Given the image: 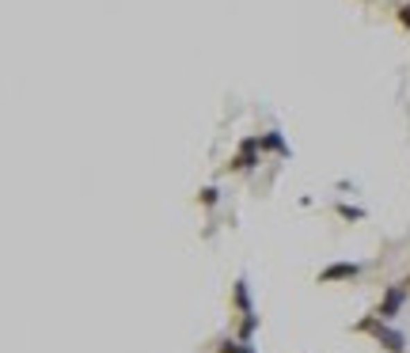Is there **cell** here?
Returning a JSON list of instances; mask_svg holds the SVG:
<instances>
[{"instance_id": "obj_9", "label": "cell", "mask_w": 410, "mask_h": 353, "mask_svg": "<svg viewBox=\"0 0 410 353\" xmlns=\"http://www.w3.org/2000/svg\"><path fill=\"white\" fill-rule=\"evenodd\" d=\"M403 23H407V27H410V4L403 8Z\"/></svg>"}, {"instance_id": "obj_1", "label": "cell", "mask_w": 410, "mask_h": 353, "mask_svg": "<svg viewBox=\"0 0 410 353\" xmlns=\"http://www.w3.org/2000/svg\"><path fill=\"white\" fill-rule=\"evenodd\" d=\"M357 331H373L376 334V342H380L388 353H407V338L395 331V327H388L380 316H368L365 323H357Z\"/></svg>"}, {"instance_id": "obj_2", "label": "cell", "mask_w": 410, "mask_h": 353, "mask_svg": "<svg viewBox=\"0 0 410 353\" xmlns=\"http://www.w3.org/2000/svg\"><path fill=\"white\" fill-rule=\"evenodd\" d=\"M407 293L410 289L399 282V285H388V293H384V300H380V308H376V316L384 319V323H391V319L403 311V304H407Z\"/></svg>"}, {"instance_id": "obj_7", "label": "cell", "mask_w": 410, "mask_h": 353, "mask_svg": "<svg viewBox=\"0 0 410 353\" xmlns=\"http://www.w3.org/2000/svg\"><path fill=\"white\" fill-rule=\"evenodd\" d=\"M221 353H255V350H251V342H239V338H236V342H224Z\"/></svg>"}, {"instance_id": "obj_5", "label": "cell", "mask_w": 410, "mask_h": 353, "mask_svg": "<svg viewBox=\"0 0 410 353\" xmlns=\"http://www.w3.org/2000/svg\"><path fill=\"white\" fill-rule=\"evenodd\" d=\"M259 141H262V152L270 148V152H281V156H285V152H289V148H285V141H281V133H277V130H270L266 137H259Z\"/></svg>"}, {"instance_id": "obj_4", "label": "cell", "mask_w": 410, "mask_h": 353, "mask_svg": "<svg viewBox=\"0 0 410 353\" xmlns=\"http://www.w3.org/2000/svg\"><path fill=\"white\" fill-rule=\"evenodd\" d=\"M232 296H236V308L244 311V316H251V311H255V308H251V293H247V282H244V277L232 285Z\"/></svg>"}, {"instance_id": "obj_3", "label": "cell", "mask_w": 410, "mask_h": 353, "mask_svg": "<svg viewBox=\"0 0 410 353\" xmlns=\"http://www.w3.org/2000/svg\"><path fill=\"white\" fill-rule=\"evenodd\" d=\"M361 274L357 262H334V266L319 270V285H331V282H353Z\"/></svg>"}, {"instance_id": "obj_6", "label": "cell", "mask_w": 410, "mask_h": 353, "mask_svg": "<svg viewBox=\"0 0 410 353\" xmlns=\"http://www.w3.org/2000/svg\"><path fill=\"white\" fill-rule=\"evenodd\" d=\"M339 216H345V221H361V216H365V209H357V205H339Z\"/></svg>"}, {"instance_id": "obj_8", "label": "cell", "mask_w": 410, "mask_h": 353, "mask_svg": "<svg viewBox=\"0 0 410 353\" xmlns=\"http://www.w3.org/2000/svg\"><path fill=\"white\" fill-rule=\"evenodd\" d=\"M198 202H202V205H216V187H205L202 194H198Z\"/></svg>"}, {"instance_id": "obj_10", "label": "cell", "mask_w": 410, "mask_h": 353, "mask_svg": "<svg viewBox=\"0 0 410 353\" xmlns=\"http://www.w3.org/2000/svg\"><path fill=\"white\" fill-rule=\"evenodd\" d=\"M403 285H407V289H410V277H407V282H403Z\"/></svg>"}]
</instances>
